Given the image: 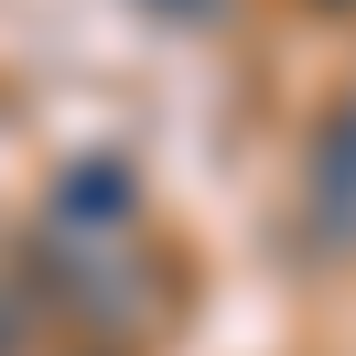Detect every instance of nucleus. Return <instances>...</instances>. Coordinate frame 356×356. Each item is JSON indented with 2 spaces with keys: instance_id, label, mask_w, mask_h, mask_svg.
Instances as JSON below:
<instances>
[{
  "instance_id": "nucleus-2",
  "label": "nucleus",
  "mask_w": 356,
  "mask_h": 356,
  "mask_svg": "<svg viewBox=\"0 0 356 356\" xmlns=\"http://www.w3.org/2000/svg\"><path fill=\"white\" fill-rule=\"evenodd\" d=\"M11 324H22V302H11V281H0V346H11Z\"/></svg>"
},
{
  "instance_id": "nucleus-1",
  "label": "nucleus",
  "mask_w": 356,
  "mask_h": 356,
  "mask_svg": "<svg viewBox=\"0 0 356 356\" xmlns=\"http://www.w3.org/2000/svg\"><path fill=\"white\" fill-rule=\"evenodd\" d=\"M54 216L97 238V227H130V216H140V195H130V173H119V162H76L65 195H54Z\"/></svg>"
},
{
  "instance_id": "nucleus-3",
  "label": "nucleus",
  "mask_w": 356,
  "mask_h": 356,
  "mask_svg": "<svg viewBox=\"0 0 356 356\" xmlns=\"http://www.w3.org/2000/svg\"><path fill=\"white\" fill-rule=\"evenodd\" d=\"M162 11H173V22H205V0H162Z\"/></svg>"
}]
</instances>
